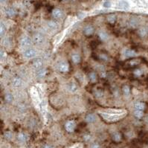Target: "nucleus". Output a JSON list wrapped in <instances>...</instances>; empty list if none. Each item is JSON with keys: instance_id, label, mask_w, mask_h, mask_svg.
<instances>
[{"instance_id": "nucleus-1", "label": "nucleus", "mask_w": 148, "mask_h": 148, "mask_svg": "<svg viewBox=\"0 0 148 148\" xmlns=\"http://www.w3.org/2000/svg\"><path fill=\"white\" fill-rule=\"evenodd\" d=\"M45 41V37L42 33H37L34 36L33 42L36 45H41Z\"/></svg>"}, {"instance_id": "nucleus-2", "label": "nucleus", "mask_w": 148, "mask_h": 148, "mask_svg": "<svg viewBox=\"0 0 148 148\" xmlns=\"http://www.w3.org/2000/svg\"><path fill=\"white\" fill-rule=\"evenodd\" d=\"M101 115L109 121H117L122 118V116H120L118 114H101Z\"/></svg>"}, {"instance_id": "nucleus-3", "label": "nucleus", "mask_w": 148, "mask_h": 148, "mask_svg": "<svg viewBox=\"0 0 148 148\" xmlns=\"http://www.w3.org/2000/svg\"><path fill=\"white\" fill-rule=\"evenodd\" d=\"M21 46L24 48H28L29 46H31L32 44V40L29 37H24L22 38L21 42H20Z\"/></svg>"}, {"instance_id": "nucleus-4", "label": "nucleus", "mask_w": 148, "mask_h": 148, "mask_svg": "<svg viewBox=\"0 0 148 148\" xmlns=\"http://www.w3.org/2000/svg\"><path fill=\"white\" fill-rule=\"evenodd\" d=\"M37 54V51L33 48H29L24 52V57L27 59H31L35 57Z\"/></svg>"}, {"instance_id": "nucleus-5", "label": "nucleus", "mask_w": 148, "mask_h": 148, "mask_svg": "<svg viewBox=\"0 0 148 148\" xmlns=\"http://www.w3.org/2000/svg\"><path fill=\"white\" fill-rule=\"evenodd\" d=\"M43 65V61L41 58H36L34 60L33 63H32V66L33 67L35 68V69L37 70H39L40 69V68H42V66Z\"/></svg>"}, {"instance_id": "nucleus-6", "label": "nucleus", "mask_w": 148, "mask_h": 148, "mask_svg": "<svg viewBox=\"0 0 148 148\" xmlns=\"http://www.w3.org/2000/svg\"><path fill=\"white\" fill-rule=\"evenodd\" d=\"M65 128L67 132L72 133L75 129V123L73 121H68L65 124Z\"/></svg>"}, {"instance_id": "nucleus-7", "label": "nucleus", "mask_w": 148, "mask_h": 148, "mask_svg": "<svg viewBox=\"0 0 148 148\" xmlns=\"http://www.w3.org/2000/svg\"><path fill=\"white\" fill-rule=\"evenodd\" d=\"M58 69L61 72H66L68 71V64L66 62H61L58 66Z\"/></svg>"}, {"instance_id": "nucleus-8", "label": "nucleus", "mask_w": 148, "mask_h": 148, "mask_svg": "<svg viewBox=\"0 0 148 148\" xmlns=\"http://www.w3.org/2000/svg\"><path fill=\"white\" fill-rule=\"evenodd\" d=\"M93 32H94V28L90 25H88L85 26V28H83V33L86 36H89V35L92 34Z\"/></svg>"}, {"instance_id": "nucleus-9", "label": "nucleus", "mask_w": 148, "mask_h": 148, "mask_svg": "<svg viewBox=\"0 0 148 148\" xmlns=\"http://www.w3.org/2000/svg\"><path fill=\"white\" fill-rule=\"evenodd\" d=\"M52 16L55 19H60L63 16V12L61 10L58 9V8H55L52 11Z\"/></svg>"}, {"instance_id": "nucleus-10", "label": "nucleus", "mask_w": 148, "mask_h": 148, "mask_svg": "<svg viewBox=\"0 0 148 148\" xmlns=\"http://www.w3.org/2000/svg\"><path fill=\"white\" fill-rule=\"evenodd\" d=\"M16 10L14 8V7H7L5 9V14L7 16L9 17H13L16 15Z\"/></svg>"}, {"instance_id": "nucleus-11", "label": "nucleus", "mask_w": 148, "mask_h": 148, "mask_svg": "<svg viewBox=\"0 0 148 148\" xmlns=\"http://www.w3.org/2000/svg\"><path fill=\"white\" fill-rule=\"evenodd\" d=\"M118 7L121 8V9H123V10H126L130 7V4L128 3L126 1H124V0H121L118 3Z\"/></svg>"}, {"instance_id": "nucleus-12", "label": "nucleus", "mask_w": 148, "mask_h": 148, "mask_svg": "<svg viewBox=\"0 0 148 148\" xmlns=\"http://www.w3.org/2000/svg\"><path fill=\"white\" fill-rule=\"evenodd\" d=\"M46 73H47V71L45 68H42L40 69H39L36 72V76L39 78H43L45 75H46Z\"/></svg>"}, {"instance_id": "nucleus-13", "label": "nucleus", "mask_w": 148, "mask_h": 148, "mask_svg": "<svg viewBox=\"0 0 148 148\" xmlns=\"http://www.w3.org/2000/svg\"><path fill=\"white\" fill-rule=\"evenodd\" d=\"M124 56L126 57H133L135 56V54H136L135 51L132 50V49H129V48L125 49L124 52Z\"/></svg>"}, {"instance_id": "nucleus-14", "label": "nucleus", "mask_w": 148, "mask_h": 148, "mask_svg": "<svg viewBox=\"0 0 148 148\" xmlns=\"http://www.w3.org/2000/svg\"><path fill=\"white\" fill-rule=\"evenodd\" d=\"M12 83H13V86H15V87L20 86L21 84H22V79L20 77H15L13 79Z\"/></svg>"}, {"instance_id": "nucleus-15", "label": "nucleus", "mask_w": 148, "mask_h": 148, "mask_svg": "<svg viewBox=\"0 0 148 148\" xmlns=\"http://www.w3.org/2000/svg\"><path fill=\"white\" fill-rule=\"evenodd\" d=\"M17 139L20 142H25L28 140V136L25 133H19L17 136Z\"/></svg>"}, {"instance_id": "nucleus-16", "label": "nucleus", "mask_w": 148, "mask_h": 148, "mask_svg": "<svg viewBox=\"0 0 148 148\" xmlns=\"http://www.w3.org/2000/svg\"><path fill=\"white\" fill-rule=\"evenodd\" d=\"M134 107H135V110H140V111H143V110H144V108H145V105H144V104H143V103L138 102V103L135 104Z\"/></svg>"}, {"instance_id": "nucleus-17", "label": "nucleus", "mask_w": 148, "mask_h": 148, "mask_svg": "<svg viewBox=\"0 0 148 148\" xmlns=\"http://www.w3.org/2000/svg\"><path fill=\"white\" fill-rule=\"evenodd\" d=\"M68 90L71 92H75L77 90V87L75 83H70L68 84Z\"/></svg>"}, {"instance_id": "nucleus-18", "label": "nucleus", "mask_w": 148, "mask_h": 148, "mask_svg": "<svg viewBox=\"0 0 148 148\" xmlns=\"http://www.w3.org/2000/svg\"><path fill=\"white\" fill-rule=\"evenodd\" d=\"M96 120L95 116L93 114H89L86 116V121L88 123H94Z\"/></svg>"}, {"instance_id": "nucleus-19", "label": "nucleus", "mask_w": 148, "mask_h": 148, "mask_svg": "<svg viewBox=\"0 0 148 148\" xmlns=\"http://www.w3.org/2000/svg\"><path fill=\"white\" fill-rule=\"evenodd\" d=\"M47 25H48V28H50V29H52V30H56V29L57 28V27H58L57 22H54V21H53V20L49 21Z\"/></svg>"}, {"instance_id": "nucleus-20", "label": "nucleus", "mask_w": 148, "mask_h": 148, "mask_svg": "<svg viewBox=\"0 0 148 148\" xmlns=\"http://www.w3.org/2000/svg\"><path fill=\"white\" fill-rule=\"evenodd\" d=\"M72 60L74 63H78L81 61V56L78 54H74L72 56Z\"/></svg>"}, {"instance_id": "nucleus-21", "label": "nucleus", "mask_w": 148, "mask_h": 148, "mask_svg": "<svg viewBox=\"0 0 148 148\" xmlns=\"http://www.w3.org/2000/svg\"><path fill=\"white\" fill-rule=\"evenodd\" d=\"M98 36H99V38L103 41L106 40L108 37H109V36H108V34L105 31H100L99 34H98Z\"/></svg>"}, {"instance_id": "nucleus-22", "label": "nucleus", "mask_w": 148, "mask_h": 148, "mask_svg": "<svg viewBox=\"0 0 148 148\" xmlns=\"http://www.w3.org/2000/svg\"><path fill=\"white\" fill-rule=\"evenodd\" d=\"M107 21L111 24L115 23V22L116 21V16L115 14H110L107 16Z\"/></svg>"}, {"instance_id": "nucleus-23", "label": "nucleus", "mask_w": 148, "mask_h": 148, "mask_svg": "<svg viewBox=\"0 0 148 148\" xmlns=\"http://www.w3.org/2000/svg\"><path fill=\"white\" fill-rule=\"evenodd\" d=\"M138 24H139V22H138V19L136 18H132L130 20V25L133 28H135Z\"/></svg>"}, {"instance_id": "nucleus-24", "label": "nucleus", "mask_w": 148, "mask_h": 148, "mask_svg": "<svg viewBox=\"0 0 148 148\" xmlns=\"http://www.w3.org/2000/svg\"><path fill=\"white\" fill-rule=\"evenodd\" d=\"M112 139L115 141H120L121 139V135L120 133H115L113 135H112Z\"/></svg>"}, {"instance_id": "nucleus-25", "label": "nucleus", "mask_w": 148, "mask_h": 148, "mask_svg": "<svg viewBox=\"0 0 148 148\" xmlns=\"http://www.w3.org/2000/svg\"><path fill=\"white\" fill-rule=\"evenodd\" d=\"M13 95L11 93H7L5 95V100L7 102V103H11L13 101Z\"/></svg>"}, {"instance_id": "nucleus-26", "label": "nucleus", "mask_w": 148, "mask_h": 148, "mask_svg": "<svg viewBox=\"0 0 148 148\" xmlns=\"http://www.w3.org/2000/svg\"><path fill=\"white\" fill-rule=\"evenodd\" d=\"M89 78L92 82H95L97 80V75L95 72H90L89 74Z\"/></svg>"}, {"instance_id": "nucleus-27", "label": "nucleus", "mask_w": 148, "mask_h": 148, "mask_svg": "<svg viewBox=\"0 0 148 148\" xmlns=\"http://www.w3.org/2000/svg\"><path fill=\"white\" fill-rule=\"evenodd\" d=\"M123 92L125 95H129L130 93V89L128 86H124L123 87Z\"/></svg>"}, {"instance_id": "nucleus-28", "label": "nucleus", "mask_w": 148, "mask_h": 148, "mask_svg": "<svg viewBox=\"0 0 148 148\" xmlns=\"http://www.w3.org/2000/svg\"><path fill=\"white\" fill-rule=\"evenodd\" d=\"M147 33H148L147 30V29H145V28H141L140 30L139 31V35L141 37H145L147 34Z\"/></svg>"}, {"instance_id": "nucleus-29", "label": "nucleus", "mask_w": 148, "mask_h": 148, "mask_svg": "<svg viewBox=\"0 0 148 148\" xmlns=\"http://www.w3.org/2000/svg\"><path fill=\"white\" fill-rule=\"evenodd\" d=\"M134 115L136 118H141L143 117L144 114H143V111H140V110H135L134 112Z\"/></svg>"}, {"instance_id": "nucleus-30", "label": "nucleus", "mask_w": 148, "mask_h": 148, "mask_svg": "<svg viewBox=\"0 0 148 148\" xmlns=\"http://www.w3.org/2000/svg\"><path fill=\"white\" fill-rule=\"evenodd\" d=\"M5 31H6L5 25L2 22L1 25H0V34H1V37H3L4 34L5 33Z\"/></svg>"}, {"instance_id": "nucleus-31", "label": "nucleus", "mask_w": 148, "mask_h": 148, "mask_svg": "<svg viewBox=\"0 0 148 148\" xmlns=\"http://www.w3.org/2000/svg\"><path fill=\"white\" fill-rule=\"evenodd\" d=\"M103 5H104V7L109 8V7H111V2H110V1H109V0H106V1L104 2V3Z\"/></svg>"}, {"instance_id": "nucleus-32", "label": "nucleus", "mask_w": 148, "mask_h": 148, "mask_svg": "<svg viewBox=\"0 0 148 148\" xmlns=\"http://www.w3.org/2000/svg\"><path fill=\"white\" fill-rule=\"evenodd\" d=\"M6 56H7V54L5 51H3L2 49L1 50V52H0V57H1V59L3 60V59H5L6 58Z\"/></svg>"}, {"instance_id": "nucleus-33", "label": "nucleus", "mask_w": 148, "mask_h": 148, "mask_svg": "<svg viewBox=\"0 0 148 148\" xmlns=\"http://www.w3.org/2000/svg\"><path fill=\"white\" fill-rule=\"evenodd\" d=\"M5 137L7 139H11L12 138V133L11 132H6L5 133Z\"/></svg>"}, {"instance_id": "nucleus-34", "label": "nucleus", "mask_w": 148, "mask_h": 148, "mask_svg": "<svg viewBox=\"0 0 148 148\" xmlns=\"http://www.w3.org/2000/svg\"><path fill=\"white\" fill-rule=\"evenodd\" d=\"M134 74H135V75L139 77V76H141L142 74V71L140 70V69H136V70L134 71Z\"/></svg>"}, {"instance_id": "nucleus-35", "label": "nucleus", "mask_w": 148, "mask_h": 148, "mask_svg": "<svg viewBox=\"0 0 148 148\" xmlns=\"http://www.w3.org/2000/svg\"><path fill=\"white\" fill-rule=\"evenodd\" d=\"M91 148H101V145L98 143H93L91 145Z\"/></svg>"}, {"instance_id": "nucleus-36", "label": "nucleus", "mask_w": 148, "mask_h": 148, "mask_svg": "<svg viewBox=\"0 0 148 148\" xmlns=\"http://www.w3.org/2000/svg\"><path fill=\"white\" fill-rule=\"evenodd\" d=\"M100 58L102 60H104V61H107L108 60V57L105 54H101L100 55Z\"/></svg>"}, {"instance_id": "nucleus-37", "label": "nucleus", "mask_w": 148, "mask_h": 148, "mask_svg": "<svg viewBox=\"0 0 148 148\" xmlns=\"http://www.w3.org/2000/svg\"><path fill=\"white\" fill-rule=\"evenodd\" d=\"M43 148H54L52 145H50V144H45Z\"/></svg>"}, {"instance_id": "nucleus-38", "label": "nucleus", "mask_w": 148, "mask_h": 148, "mask_svg": "<svg viewBox=\"0 0 148 148\" xmlns=\"http://www.w3.org/2000/svg\"><path fill=\"white\" fill-rule=\"evenodd\" d=\"M84 139H85L86 141H89V140H90V136L89 135H85V136H84Z\"/></svg>"}, {"instance_id": "nucleus-39", "label": "nucleus", "mask_w": 148, "mask_h": 148, "mask_svg": "<svg viewBox=\"0 0 148 148\" xmlns=\"http://www.w3.org/2000/svg\"><path fill=\"white\" fill-rule=\"evenodd\" d=\"M6 1H7V0H1V2H5Z\"/></svg>"}, {"instance_id": "nucleus-40", "label": "nucleus", "mask_w": 148, "mask_h": 148, "mask_svg": "<svg viewBox=\"0 0 148 148\" xmlns=\"http://www.w3.org/2000/svg\"><path fill=\"white\" fill-rule=\"evenodd\" d=\"M147 32H148V30H147Z\"/></svg>"}]
</instances>
